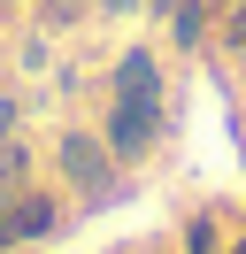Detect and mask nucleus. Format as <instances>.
<instances>
[{
  "mask_svg": "<svg viewBox=\"0 0 246 254\" xmlns=\"http://www.w3.org/2000/svg\"><path fill=\"white\" fill-rule=\"evenodd\" d=\"M223 47H231V54H246V0L231 8V23H223Z\"/></svg>",
  "mask_w": 246,
  "mask_h": 254,
  "instance_id": "20e7f679",
  "label": "nucleus"
},
{
  "mask_svg": "<svg viewBox=\"0 0 246 254\" xmlns=\"http://www.w3.org/2000/svg\"><path fill=\"white\" fill-rule=\"evenodd\" d=\"M239 254H246V239H239Z\"/></svg>",
  "mask_w": 246,
  "mask_h": 254,
  "instance_id": "1a4fd4ad",
  "label": "nucleus"
},
{
  "mask_svg": "<svg viewBox=\"0 0 246 254\" xmlns=\"http://www.w3.org/2000/svg\"><path fill=\"white\" fill-rule=\"evenodd\" d=\"M8 239H15V223H8V200H0V247H8Z\"/></svg>",
  "mask_w": 246,
  "mask_h": 254,
  "instance_id": "0eeeda50",
  "label": "nucleus"
},
{
  "mask_svg": "<svg viewBox=\"0 0 246 254\" xmlns=\"http://www.w3.org/2000/svg\"><path fill=\"white\" fill-rule=\"evenodd\" d=\"M62 170H69V185H77V192H108V185H116L108 146H100V139H85V131H69V139H62Z\"/></svg>",
  "mask_w": 246,
  "mask_h": 254,
  "instance_id": "f03ea898",
  "label": "nucleus"
},
{
  "mask_svg": "<svg viewBox=\"0 0 246 254\" xmlns=\"http://www.w3.org/2000/svg\"><path fill=\"white\" fill-rule=\"evenodd\" d=\"M85 16V0H46V23H77Z\"/></svg>",
  "mask_w": 246,
  "mask_h": 254,
  "instance_id": "39448f33",
  "label": "nucleus"
},
{
  "mask_svg": "<svg viewBox=\"0 0 246 254\" xmlns=\"http://www.w3.org/2000/svg\"><path fill=\"white\" fill-rule=\"evenodd\" d=\"M8 139H15V100L0 93V146H8Z\"/></svg>",
  "mask_w": 246,
  "mask_h": 254,
  "instance_id": "423d86ee",
  "label": "nucleus"
},
{
  "mask_svg": "<svg viewBox=\"0 0 246 254\" xmlns=\"http://www.w3.org/2000/svg\"><path fill=\"white\" fill-rule=\"evenodd\" d=\"M162 124V93H116V116H108V146L116 154H138Z\"/></svg>",
  "mask_w": 246,
  "mask_h": 254,
  "instance_id": "f257e3e1",
  "label": "nucleus"
},
{
  "mask_svg": "<svg viewBox=\"0 0 246 254\" xmlns=\"http://www.w3.org/2000/svg\"><path fill=\"white\" fill-rule=\"evenodd\" d=\"M108 8H138V0H108Z\"/></svg>",
  "mask_w": 246,
  "mask_h": 254,
  "instance_id": "6e6552de",
  "label": "nucleus"
},
{
  "mask_svg": "<svg viewBox=\"0 0 246 254\" xmlns=\"http://www.w3.org/2000/svg\"><path fill=\"white\" fill-rule=\"evenodd\" d=\"M8 223H15V239H39L46 223H54V200H39V192H31V200H8Z\"/></svg>",
  "mask_w": 246,
  "mask_h": 254,
  "instance_id": "7ed1b4c3",
  "label": "nucleus"
}]
</instances>
